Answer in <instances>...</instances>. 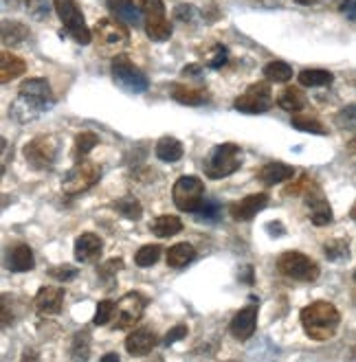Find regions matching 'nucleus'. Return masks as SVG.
I'll list each match as a JSON object with an SVG mask.
<instances>
[{"instance_id": "bb28decb", "label": "nucleus", "mask_w": 356, "mask_h": 362, "mask_svg": "<svg viewBox=\"0 0 356 362\" xmlns=\"http://www.w3.org/2000/svg\"><path fill=\"white\" fill-rule=\"evenodd\" d=\"M277 105H280V108H284L286 112L297 115L306 105V97H304V93L299 88H284L277 95Z\"/></svg>"}, {"instance_id": "f3484780", "label": "nucleus", "mask_w": 356, "mask_h": 362, "mask_svg": "<svg viewBox=\"0 0 356 362\" xmlns=\"http://www.w3.org/2000/svg\"><path fill=\"white\" fill-rule=\"evenodd\" d=\"M103 242L95 233H81L75 240V259L79 264H95L101 257Z\"/></svg>"}, {"instance_id": "603ef678", "label": "nucleus", "mask_w": 356, "mask_h": 362, "mask_svg": "<svg viewBox=\"0 0 356 362\" xmlns=\"http://www.w3.org/2000/svg\"><path fill=\"white\" fill-rule=\"evenodd\" d=\"M295 3H299V5H317V3H321V0H295Z\"/></svg>"}, {"instance_id": "5701e85b", "label": "nucleus", "mask_w": 356, "mask_h": 362, "mask_svg": "<svg viewBox=\"0 0 356 362\" xmlns=\"http://www.w3.org/2000/svg\"><path fill=\"white\" fill-rule=\"evenodd\" d=\"M154 154L163 160V163H176L183 158V145L180 141H176L174 136H163L156 141Z\"/></svg>"}, {"instance_id": "de8ad7c7", "label": "nucleus", "mask_w": 356, "mask_h": 362, "mask_svg": "<svg viewBox=\"0 0 356 362\" xmlns=\"http://www.w3.org/2000/svg\"><path fill=\"white\" fill-rule=\"evenodd\" d=\"M341 13L348 20H354V23H356V0H343V3H341Z\"/></svg>"}, {"instance_id": "7ed1b4c3", "label": "nucleus", "mask_w": 356, "mask_h": 362, "mask_svg": "<svg viewBox=\"0 0 356 362\" xmlns=\"http://www.w3.org/2000/svg\"><path fill=\"white\" fill-rule=\"evenodd\" d=\"M242 165V150L236 143H220L216 145L212 154L205 160V176L218 180V178H226L236 174Z\"/></svg>"}, {"instance_id": "a211bd4d", "label": "nucleus", "mask_w": 356, "mask_h": 362, "mask_svg": "<svg viewBox=\"0 0 356 362\" xmlns=\"http://www.w3.org/2000/svg\"><path fill=\"white\" fill-rule=\"evenodd\" d=\"M108 9L115 16V20L123 23L125 27L143 25V11L134 0H108Z\"/></svg>"}, {"instance_id": "ddd939ff", "label": "nucleus", "mask_w": 356, "mask_h": 362, "mask_svg": "<svg viewBox=\"0 0 356 362\" xmlns=\"http://www.w3.org/2000/svg\"><path fill=\"white\" fill-rule=\"evenodd\" d=\"M306 206L310 209V222L315 226H328L332 222V209L315 182H310L306 189Z\"/></svg>"}, {"instance_id": "a878e982", "label": "nucleus", "mask_w": 356, "mask_h": 362, "mask_svg": "<svg viewBox=\"0 0 356 362\" xmlns=\"http://www.w3.org/2000/svg\"><path fill=\"white\" fill-rule=\"evenodd\" d=\"M150 230L154 233L156 238H172V235H176V233L183 230V222L176 216H159L150 224Z\"/></svg>"}, {"instance_id": "20e7f679", "label": "nucleus", "mask_w": 356, "mask_h": 362, "mask_svg": "<svg viewBox=\"0 0 356 362\" xmlns=\"http://www.w3.org/2000/svg\"><path fill=\"white\" fill-rule=\"evenodd\" d=\"M53 9L59 16L67 33L77 42V45H81V47L91 45L93 33L86 27V20H84V13L79 11L75 0H53Z\"/></svg>"}, {"instance_id": "dca6fc26", "label": "nucleus", "mask_w": 356, "mask_h": 362, "mask_svg": "<svg viewBox=\"0 0 356 362\" xmlns=\"http://www.w3.org/2000/svg\"><path fill=\"white\" fill-rule=\"evenodd\" d=\"M266 204H268L266 194H253L229 206V213H231V218L236 222H248V220H253L262 209H266Z\"/></svg>"}, {"instance_id": "2f4dec72", "label": "nucleus", "mask_w": 356, "mask_h": 362, "mask_svg": "<svg viewBox=\"0 0 356 362\" xmlns=\"http://www.w3.org/2000/svg\"><path fill=\"white\" fill-rule=\"evenodd\" d=\"M262 73H264V77L268 81H275V83H284V81H288L292 77V69L288 66L286 62H277V59L266 64Z\"/></svg>"}, {"instance_id": "58836bf2", "label": "nucleus", "mask_w": 356, "mask_h": 362, "mask_svg": "<svg viewBox=\"0 0 356 362\" xmlns=\"http://www.w3.org/2000/svg\"><path fill=\"white\" fill-rule=\"evenodd\" d=\"M113 316H115V303L108 301V299H103L97 303V312H95V325L101 327V325H106L113 321Z\"/></svg>"}, {"instance_id": "3c124183", "label": "nucleus", "mask_w": 356, "mask_h": 362, "mask_svg": "<svg viewBox=\"0 0 356 362\" xmlns=\"http://www.w3.org/2000/svg\"><path fill=\"white\" fill-rule=\"evenodd\" d=\"M348 152H350V154H356V139H352V141L348 143Z\"/></svg>"}, {"instance_id": "49530a36", "label": "nucleus", "mask_w": 356, "mask_h": 362, "mask_svg": "<svg viewBox=\"0 0 356 362\" xmlns=\"http://www.w3.org/2000/svg\"><path fill=\"white\" fill-rule=\"evenodd\" d=\"M174 18L176 20H180V23H192L194 20V7L192 5H178L176 9H174Z\"/></svg>"}, {"instance_id": "473e14b6", "label": "nucleus", "mask_w": 356, "mask_h": 362, "mask_svg": "<svg viewBox=\"0 0 356 362\" xmlns=\"http://www.w3.org/2000/svg\"><path fill=\"white\" fill-rule=\"evenodd\" d=\"M292 125H295L297 127V130L299 132H308V134H326L328 130H326V127L317 121V119H312V117H308V115H292Z\"/></svg>"}, {"instance_id": "cd10ccee", "label": "nucleus", "mask_w": 356, "mask_h": 362, "mask_svg": "<svg viewBox=\"0 0 356 362\" xmlns=\"http://www.w3.org/2000/svg\"><path fill=\"white\" fill-rule=\"evenodd\" d=\"M145 33H148V37H152L154 42H165L172 37V23L165 16L148 18L145 20Z\"/></svg>"}, {"instance_id": "6ab92c4d", "label": "nucleus", "mask_w": 356, "mask_h": 362, "mask_svg": "<svg viewBox=\"0 0 356 362\" xmlns=\"http://www.w3.org/2000/svg\"><path fill=\"white\" fill-rule=\"evenodd\" d=\"M156 334L150 329H134L125 338V349L130 356H148L156 347Z\"/></svg>"}, {"instance_id": "423d86ee", "label": "nucleus", "mask_w": 356, "mask_h": 362, "mask_svg": "<svg viewBox=\"0 0 356 362\" xmlns=\"http://www.w3.org/2000/svg\"><path fill=\"white\" fill-rule=\"evenodd\" d=\"M174 204L185 213H198L205 206V185L196 176H180L172 189Z\"/></svg>"}, {"instance_id": "5fc2aeb1", "label": "nucleus", "mask_w": 356, "mask_h": 362, "mask_svg": "<svg viewBox=\"0 0 356 362\" xmlns=\"http://www.w3.org/2000/svg\"><path fill=\"white\" fill-rule=\"evenodd\" d=\"M154 362H163V360H159V358H156V360H154Z\"/></svg>"}, {"instance_id": "9b49d317", "label": "nucleus", "mask_w": 356, "mask_h": 362, "mask_svg": "<svg viewBox=\"0 0 356 362\" xmlns=\"http://www.w3.org/2000/svg\"><path fill=\"white\" fill-rule=\"evenodd\" d=\"M25 158L31 169H51L57 158V143L53 136H35L25 145Z\"/></svg>"}, {"instance_id": "2eb2a0df", "label": "nucleus", "mask_w": 356, "mask_h": 362, "mask_svg": "<svg viewBox=\"0 0 356 362\" xmlns=\"http://www.w3.org/2000/svg\"><path fill=\"white\" fill-rule=\"evenodd\" d=\"M62 303H64V288H53V286H45L40 288L35 299H33V305H35V312L42 314V316H53L62 310Z\"/></svg>"}, {"instance_id": "0eeeda50", "label": "nucleus", "mask_w": 356, "mask_h": 362, "mask_svg": "<svg viewBox=\"0 0 356 362\" xmlns=\"http://www.w3.org/2000/svg\"><path fill=\"white\" fill-rule=\"evenodd\" d=\"M113 77L115 81L119 83V86L123 90H128V93H145L148 90V77H145L134 64L130 62L128 55H115L113 57Z\"/></svg>"}, {"instance_id": "72a5a7b5", "label": "nucleus", "mask_w": 356, "mask_h": 362, "mask_svg": "<svg viewBox=\"0 0 356 362\" xmlns=\"http://www.w3.org/2000/svg\"><path fill=\"white\" fill-rule=\"evenodd\" d=\"M115 209L121 213L125 220H132V222L141 220V216H143V206L139 204L137 198H121V200L115 202Z\"/></svg>"}, {"instance_id": "6e6552de", "label": "nucleus", "mask_w": 356, "mask_h": 362, "mask_svg": "<svg viewBox=\"0 0 356 362\" xmlns=\"http://www.w3.org/2000/svg\"><path fill=\"white\" fill-rule=\"evenodd\" d=\"M273 105V93H270L268 83L258 81L251 86L234 101V108L244 112V115H264Z\"/></svg>"}, {"instance_id": "1a4fd4ad", "label": "nucleus", "mask_w": 356, "mask_h": 362, "mask_svg": "<svg viewBox=\"0 0 356 362\" xmlns=\"http://www.w3.org/2000/svg\"><path fill=\"white\" fill-rule=\"evenodd\" d=\"M145 296L139 292H128L115 303V316H113V327L115 329H128L134 323L141 321V316L145 312Z\"/></svg>"}, {"instance_id": "c9c22d12", "label": "nucleus", "mask_w": 356, "mask_h": 362, "mask_svg": "<svg viewBox=\"0 0 356 362\" xmlns=\"http://www.w3.org/2000/svg\"><path fill=\"white\" fill-rule=\"evenodd\" d=\"M323 252H326L328 259L341 262V259H348L350 257V244L345 240H332V242H326L323 244Z\"/></svg>"}, {"instance_id": "412c9836", "label": "nucleus", "mask_w": 356, "mask_h": 362, "mask_svg": "<svg viewBox=\"0 0 356 362\" xmlns=\"http://www.w3.org/2000/svg\"><path fill=\"white\" fill-rule=\"evenodd\" d=\"M25 71H27V64H25L23 57H18V55H13L9 51L0 53V81H3V83L16 79L20 75H25Z\"/></svg>"}, {"instance_id": "f03ea898", "label": "nucleus", "mask_w": 356, "mask_h": 362, "mask_svg": "<svg viewBox=\"0 0 356 362\" xmlns=\"http://www.w3.org/2000/svg\"><path fill=\"white\" fill-rule=\"evenodd\" d=\"M299 321H302L304 332L312 340L326 343V340H330L334 334H337V329L341 325V314L328 301H315L299 312Z\"/></svg>"}, {"instance_id": "4be33fe9", "label": "nucleus", "mask_w": 356, "mask_h": 362, "mask_svg": "<svg viewBox=\"0 0 356 362\" xmlns=\"http://www.w3.org/2000/svg\"><path fill=\"white\" fill-rule=\"evenodd\" d=\"M196 259V248L187 242L174 244L167 250V266L170 268H185L187 264H192Z\"/></svg>"}, {"instance_id": "39448f33", "label": "nucleus", "mask_w": 356, "mask_h": 362, "mask_svg": "<svg viewBox=\"0 0 356 362\" xmlns=\"http://www.w3.org/2000/svg\"><path fill=\"white\" fill-rule=\"evenodd\" d=\"M277 270L284 276H288V279L304 281V284L315 281L317 276H319L317 262L306 257L304 252H297V250H286V252H282L280 259H277Z\"/></svg>"}, {"instance_id": "37998d69", "label": "nucleus", "mask_w": 356, "mask_h": 362, "mask_svg": "<svg viewBox=\"0 0 356 362\" xmlns=\"http://www.w3.org/2000/svg\"><path fill=\"white\" fill-rule=\"evenodd\" d=\"M196 218L205 222H216L220 218V206L216 202H205V206L196 213Z\"/></svg>"}, {"instance_id": "7c9ffc66", "label": "nucleus", "mask_w": 356, "mask_h": 362, "mask_svg": "<svg viewBox=\"0 0 356 362\" xmlns=\"http://www.w3.org/2000/svg\"><path fill=\"white\" fill-rule=\"evenodd\" d=\"M172 97L183 105H200L207 101V93L200 88H192V86H174Z\"/></svg>"}, {"instance_id": "ea45409f", "label": "nucleus", "mask_w": 356, "mask_h": 362, "mask_svg": "<svg viewBox=\"0 0 356 362\" xmlns=\"http://www.w3.org/2000/svg\"><path fill=\"white\" fill-rule=\"evenodd\" d=\"M226 59H229V53H226V49L222 45H216L212 51L205 55V64H207L209 69H220V66H224Z\"/></svg>"}, {"instance_id": "c756f323", "label": "nucleus", "mask_w": 356, "mask_h": 362, "mask_svg": "<svg viewBox=\"0 0 356 362\" xmlns=\"http://www.w3.org/2000/svg\"><path fill=\"white\" fill-rule=\"evenodd\" d=\"M27 37H29V29L23 23H9V20L3 23V45L20 47Z\"/></svg>"}, {"instance_id": "b1692460", "label": "nucleus", "mask_w": 356, "mask_h": 362, "mask_svg": "<svg viewBox=\"0 0 356 362\" xmlns=\"http://www.w3.org/2000/svg\"><path fill=\"white\" fill-rule=\"evenodd\" d=\"M9 268L11 272H27L33 268V252L27 244H16L9 250Z\"/></svg>"}, {"instance_id": "9d476101", "label": "nucleus", "mask_w": 356, "mask_h": 362, "mask_svg": "<svg viewBox=\"0 0 356 362\" xmlns=\"http://www.w3.org/2000/svg\"><path fill=\"white\" fill-rule=\"evenodd\" d=\"M101 176V169L97 163L91 160H79L71 172L62 180V191L69 196H77L81 191H88Z\"/></svg>"}, {"instance_id": "4c0bfd02", "label": "nucleus", "mask_w": 356, "mask_h": 362, "mask_svg": "<svg viewBox=\"0 0 356 362\" xmlns=\"http://www.w3.org/2000/svg\"><path fill=\"white\" fill-rule=\"evenodd\" d=\"M334 123H337L339 130H356V103L341 108L337 117H334Z\"/></svg>"}, {"instance_id": "393cba45", "label": "nucleus", "mask_w": 356, "mask_h": 362, "mask_svg": "<svg viewBox=\"0 0 356 362\" xmlns=\"http://www.w3.org/2000/svg\"><path fill=\"white\" fill-rule=\"evenodd\" d=\"M69 356L73 362H88L91 358V334L84 329V332H77L71 340V349H69Z\"/></svg>"}, {"instance_id": "aec40b11", "label": "nucleus", "mask_w": 356, "mask_h": 362, "mask_svg": "<svg viewBox=\"0 0 356 362\" xmlns=\"http://www.w3.org/2000/svg\"><path fill=\"white\" fill-rule=\"evenodd\" d=\"M295 176V169L286 163H280V160H273V163H266L260 172H258V180L264 182V185H280V182H286Z\"/></svg>"}, {"instance_id": "c85d7f7f", "label": "nucleus", "mask_w": 356, "mask_h": 362, "mask_svg": "<svg viewBox=\"0 0 356 362\" xmlns=\"http://www.w3.org/2000/svg\"><path fill=\"white\" fill-rule=\"evenodd\" d=\"M299 83L308 88H319V86H330L334 75L330 71H321V69H306L299 73Z\"/></svg>"}, {"instance_id": "a19ab883", "label": "nucleus", "mask_w": 356, "mask_h": 362, "mask_svg": "<svg viewBox=\"0 0 356 362\" xmlns=\"http://www.w3.org/2000/svg\"><path fill=\"white\" fill-rule=\"evenodd\" d=\"M145 20L148 18H163L165 16V5H163V0H137Z\"/></svg>"}, {"instance_id": "e433bc0d", "label": "nucleus", "mask_w": 356, "mask_h": 362, "mask_svg": "<svg viewBox=\"0 0 356 362\" xmlns=\"http://www.w3.org/2000/svg\"><path fill=\"white\" fill-rule=\"evenodd\" d=\"M99 139L93 132H81L75 139V158H86L93 147H97Z\"/></svg>"}, {"instance_id": "f704fd0d", "label": "nucleus", "mask_w": 356, "mask_h": 362, "mask_svg": "<svg viewBox=\"0 0 356 362\" xmlns=\"http://www.w3.org/2000/svg\"><path fill=\"white\" fill-rule=\"evenodd\" d=\"M161 252L163 248L159 244H148V246H143L137 255H134V264L141 266V268H150L159 262L161 257Z\"/></svg>"}, {"instance_id": "4468645a", "label": "nucleus", "mask_w": 356, "mask_h": 362, "mask_svg": "<svg viewBox=\"0 0 356 362\" xmlns=\"http://www.w3.org/2000/svg\"><path fill=\"white\" fill-rule=\"evenodd\" d=\"M258 312H260V301H251L244 310H240L234 318H231V329L234 338L238 340H248L251 336L255 334V327H258Z\"/></svg>"}, {"instance_id": "f8f14e48", "label": "nucleus", "mask_w": 356, "mask_h": 362, "mask_svg": "<svg viewBox=\"0 0 356 362\" xmlns=\"http://www.w3.org/2000/svg\"><path fill=\"white\" fill-rule=\"evenodd\" d=\"M97 42L103 47H125L130 42V31L123 23L113 18H101L95 25Z\"/></svg>"}, {"instance_id": "c03bdc74", "label": "nucleus", "mask_w": 356, "mask_h": 362, "mask_svg": "<svg viewBox=\"0 0 356 362\" xmlns=\"http://www.w3.org/2000/svg\"><path fill=\"white\" fill-rule=\"evenodd\" d=\"M121 268H123V262H121V259H110V262H106L103 266H99L97 272H99L101 279H113V276H115Z\"/></svg>"}, {"instance_id": "f257e3e1", "label": "nucleus", "mask_w": 356, "mask_h": 362, "mask_svg": "<svg viewBox=\"0 0 356 362\" xmlns=\"http://www.w3.org/2000/svg\"><path fill=\"white\" fill-rule=\"evenodd\" d=\"M51 103H53V95H51L49 81L40 77L27 79L20 83V88H18V99L11 105V117L18 119L20 123L33 121L47 108H51Z\"/></svg>"}, {"instance_id": "8fccbe9b", "label": "nucleus", "mask_w": 356, "mask_h": 362, "mask_svg": "<svg viewBox=\"0 0 356 362\" xmlns=\"http://www.w3.org/2000/svg\"><path fill=\"white\" fill-rule=\"evenodd\" d=\"M101 362H121V360H119L117 354H106V356L101 358Z\"/></svg>"}, {"instance_id": "a18cd8bd", "label": "nucleus", "mask_w": 356, "mask_h": 362, "mask_svg": "<svg viewBox=\"0 0 356 362\" xmlns=\"http://www.w3.org/2000/svg\"><path fill=\"white\" fill-rule=\"evenodd\" d=\"M187 336V325H176V327H172L170 332L165 334V338H163V345H174V343H178L180 338H185Z\"/></svg>"}, {"instance_id": "09e8293b", "label": "nucleus", "mask_w": 356, "mask_h": 362, "mask_svg": "<svg viewBox=\"0 0 356 362\" xmlns=\"http://www.w3.org/2000/svg\"><path fill=\"white\" fill-rule=\"evenodd\" d=\"M23 362H38V354L35 351H25Z\"/></svg>"}, {"instance_id": "864d4df0", "label": "nucleus", "mask_w": 356, "mask_h": 362, "mask_svg": "<svg viewBox=\"0 0 356 362\" xmlns=\"http://www.w3.org/2000/svg\"><path fill=\"white\" fill-rule=\"evenodd\" d=\"M350 216H352V220L356 222V202H354V206H352V211H350Z\"/></svg>"}, {"instance_id": "6e6d98bb", "label": "nucleus", "mask_w": 356, "mask_h": 362, "mask_svg": "<svg viewBox=\"0 0 356 362\" xmlns=\"http://www.w3.org/2000/svg\"><path fill=\"white\" fill-rule=\"evenodd\" d=\"M354 279H356V272H354Z\"/></svg>"}, {"instance_id": "79ce46f5", "label": "nucleus", "mask_w": 356, "mask_h": 362, "mask_svg": "<svg viewBox=\"0 0 356 362\" xmlns=\"http://www.w3.org/2000/svg\"><path fill=\"white\" fill-rule=\"evenodd\" d=\"M51 276H53V279H57V281H62V284H67V281H73L75 279L77 270H75V266H69V264L55 266V268H51Z\"/></svg>"}]
</instances>
